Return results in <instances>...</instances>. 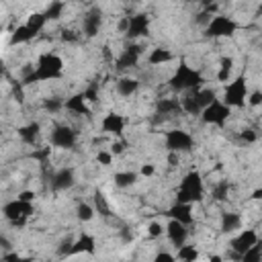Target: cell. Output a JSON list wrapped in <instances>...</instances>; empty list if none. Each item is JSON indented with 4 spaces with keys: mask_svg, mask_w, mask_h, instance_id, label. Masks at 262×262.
<instances>
[{
    "mask_svg": "<svg viewBox=\"0 0 262 262\" xmlns=\"http://www.w3.org/2000/svg\"><path fill=\"white\" fill-rule=\"evenodd\" d=\"M63 74V59L57 53H43L39 55L35 68L31 63H27V68L23 70V84H37V82H49V80H57Z\"/></svg>",
    "mask_w": 262,
    "mask_h": 262,
    "instance_id": "obj_1",
    "label": "cell"
},
{
    "mask_svg": "<svg viewBox=\"0 0 262 262\" xmlns=\"http://www.w3.org/2000/svg\"><path fill=\"white\" fill-rule=\"evenodd\" d=\"M43 108L49 113V115H55V113H59V111H63V104H66V100L63 98H59V96H47V98H43Z\"/></svg>",
    "mask_w": 262,
    "mask_h": 262,
    "instance_id": "obj_33",
    "label": "cell"
},
{
    "mask_svg": "<svg viewBox=\"0 0 262 262\" xmlns=\"http://www.w3.org/2000/svg\"><path fill=\"white\" fill-rule=\"evenodd\" d=\"M0 246H2L4 250H8V248H10V242H8L4 235H0Z\"/></svg>",
    "mask_w": 262,
    "mask_h": 262,
    "instance_id": "obj_52",
    "label": "cell"
},
{
    "mask_svg": "<svg viewBox=\"0 0 262 262\" xmlns=\"http://www.w3.org/2000/svg\"><path fill=\"white\" fill-rule=\"evenodd\" d=\"M237 31V23L225 14H215L205 27V37L209 39H221V37H233Z\"/></svg>",
    "mask_w": 262,
    "mask_h": 262,
    "instance_id": "obj_7",
    "label": "cell"
},
{
    "mask_svg": "<svg viewBox=\"0 0 262 262\" xmlns=\"http://www.w3.org/2000/svg\"><path fill=\"white\" fill-rule=\"evenodd\" d=\"M209 258H211V260H213V262H221V260H223V258H221V256H217V254H215V256H213V254H211V256H209Z\"/></svg>",
    "mask_w": 262,
    "mask_h": 262,
    "instance_id": "obj_53",
    "label": "cell"
},
{
    "mask_svg": "<svg viewBox=\"0 0 262 262\" xmlns=\"http://www.w3.org/2000/svg\"><path fill=\"white\" fill-rule=\"evenodd\" d=\"M72 246H74L72 239H63V242L57 246V254H59V256H72Z\"/></svg>",
    "mask_w": 262,
    "mask_h": 262,
    "instance_id": "obj_43",
    "label": "cell"
},
{
    "mask_svg": "<svg viewBox=\"0 0 262 262\" xmlns=\"http://www.w3.org/2000/svg\"><path fill=\"white\" fill-rule=\"evenodd\" d=\"M172 59H174V53L166 47H154L147 53V63L149 66H164V63H170Z\"/></svg>",
    "mask_w": 262,
    "mask_h": 262,
    "instance_id": "obj_24",
    "label": "cell"
},
{
    "mask_svg": "<svg viewBox=\"0 0 262 262\" xmlns=\"http://www.w3.org/2000/svg\"><path fill=\"white\" fill-rule=\"evenodd\" d=\"M35 39V35H33V31L27 27V25H18L14 31H12V35H10V45H20V43H29V41H33Z\"/></svg>",
    "mask_w": 262,
    "mask_h": 262,
    "instance_id": "obj_28",
    "label": "cell"
},
{
    "mask_svg": "<svg viewBox=\"0 0 262 262\" xmlns=\"http://www.w3.org/2000/svg\"><path fill=\"white\" fill-rule=\"evenodd\" d=\"M31 31H33V35L37 37L43 29H45V25H47V16H45V12H33V14H29V18H27V23H25Z\"/></svg>",
    "mask_w": 262,
    "mask_h": 262,
    "instance_id": "obj_30",
    "label": "cell"
},
{
    "mask_svg": "<svg viewBox=\"0 0 262 262\" xmlns=\"http://www.w3.org/2000/svg\"><path fill=\"white\" fill-rule=\"evenodd\" d=\"M199 256H201L199 250L194 246H186V244H182L176 252V260H182V262H194V260H199Z\"/></svg>",
    "mask_w": 262,
    "mask_h": 262,
    "instance_id": "obj_32",
    "label": "cell"
},
{
    "mask_svg": "<svg viewBox=\"0 0 262 262\" xmlns=\"http://www.w3.org/2000/svg\"><path fill=\"white\" fill-rule=\"evenodd\" d=\"M49 184H51V188H53L55 192L74 188V184H76V172H74V168L66 166V168L55 170V172L49 176Z\"/></svg>",
    "mask_w": 262,
    "mask_h": 262,
    "instance_id": "obj_15",
    "label": "cell"
},
{
    "mask_svg": "<svg viewBox=\"0 0 262 262\" xmlns=\"http://www.w3.org/2000/svg\"><path fill=\"white\" fill-rule=\"evenodd\" d=\"M164 225L162 223H158V221H151L149 225H147V237H151V239H156V237H160V235H164Z\"/></svg>",
    "mask_w": 262,
    "mask_h": 262,
    "instance_id": "obj_39",
    "label": "cell"
},
{
    "mask_svg": "<svg viewBox=\"0 0 262 262\" xmlns=\"http://www.w3.org/2000/svg\"><path fill=\"white\" fill-rule=\"evenodd\" d=\"M166 235L172 242V246L180 248L188 239V225L182 223V221H178V219H168V223H166Z\"/></svg>",
    "mask_w": 262,
    "mask_h": 262,
    "instance_id": "obj_19",
    "label": "cell"
},
{
    "mask_svg": "<svg viewBox=\"0 0 262 262\" xmlns=\"http://www.w3.org/2000/svg\"><path fill=\"white\" fill-rule=\"evenodd\" d=\"M154 174H156V166L154 164H143L141 170H139V176H145V178H149Z\"/></svg>",
    "mask_w": 262,
    "mask_h": 262,
    "instance_id": "obj_48",
    "label": "cell"
},
{
    "mask_svg": "<svg viewBox=\"0 0 262 262\" xmlns=\"http://www.w3.org/2000/svg\"><path fill=\"white\" fill-rule=\"evenodd\" d=\"M59 39H61L63 43H76V41L80 39V33H76V31H72V29H61Z\"/></svg>",
    "mask_w": 262,
    "mask_h": 262,
    "instance_id": "obj_41",
    "label": "cell"
},
{
    "mask_svg": "<svg viewBox=\"0 0 262 262\" xmlns=\"http://www.w3.org/2000/svg\"><path fill=\"white\" fill-rule=\"evenodd\" d=\"M84 94H86V98H88L90 102H98V84H96V82L88 84V86L84 88Z\"/></svg>",
    "mask_w": 262,
    "mask_h": 262,
    "instance_id": "obj_42",
    "label": "cell"
},
{
    "mask_svg": "<svg viewBox=\"0 0 262 262\" xmlns=\"http://www.w3.org/2000/svg\"><path fill=\"white\" fill-rule=\"evenodd\" d=\"M248 80H246V74H237L233 80H229L223 88V96L221 100L231 106V108H242L246 102H248Z\"/></svg>",
    "mask_w": 262,
    "mask_h": 262,
    "instance_id": "obj_4",
    "label": "cell"
},
{
    "mask_svg": "<svg viewBox=\"0 0 262 262\" xmlns=\"http://www.w3.org/2000/svg\"><path fill=\"white\" fill-rule=\"evenodd\" d=\"M176 260V254H170V252H158L156 254V262H174Z\"/></svg>",
    "mask_w": 262,
    "mask_h": 262,
    "instance_id": "obj_47",
    "label": "cell"
},
{
    "mask_svg": "<svg viewBox=\"0 0 262 262\" xmlns=\"http://www.w3.org/2000/svg\"><path fill=\"white\" fill-rule=\"evenodd\" d=\"M141 53H143V47H141L139 43H133V41H131V43L121 51V55L115 59V68H117L119 72H125V70L135 68V66L139 63Z\"/></svg>",
    "mask_w": 262,
    "mask_h": 262,
    "instance_id": "obj_14",
    "label": "cell"
},
{
    "mask_svg": "<svg viewBox=\"0 0 262 262\" xmlns=\"http://www.w3.org/2000/svg\"><path fill=\"white\" fill-rule=\"evenodd\" d=\"M35 213V207L31 201H20V199H12L8 203H4L2 207V215L4 219L12 225V227H23L27 223V219Z\"/></svg>",
    "mask_w": 262,
    "mask_h": 262,
    "instance_id": "obj_6",
    "label": "cell"
},
{
    "mask_svg": "<svg viewBox=\"0 0 262 262\" xmlns=\"http://www.w3.org/2000/svg\"><path fill=\"white\" fill-rule=\"evenodd\" d=\"M96 252V239H94V235H90V233H82V235H78V239L74 242V246H72V256H76V254H94Z\"/></svg>",
    "mask_w": 262,
    "mask_h": 262,
    "instance_id": "obj_23",
    "label": "cell"
},
{
    "mask_svg": "<svg viewBox=\"0 0 262 262\" xmlns=\"http://www.w3.org/2000/svg\"><path fill=\"white\" fill-rule=\"evenodd\" d=\"M10 90H12V96H14V100L16 102H25V84H23V80H18V82H12L10 84Z\"/></svg>",
    "mask_w": 262,
    "mask_h": 262,
    "instance_id": "obj_36",
    "label": "cell"
},
{
    "mask_svg": "<svg viewBox=\"0 0 262 262\" xmlns=\"http://www.w3.org/2000/svg\"><path fill=\"white\" fill-rule=\"evenodd\" d=\"M231 72H233V57L231 55H223L219 59V70H217V80L227 84L229 78H231Z\"/></svg>",
    "mask_w": 262,
    "mask_h": 262,
    "instance_id": "obj_29",
    "label": "cell"
},
{
    "mask_svg": "<svg viewBox=\"0 0 262 262\" xmlns=\"http://www.w3.org/2000/svg\"><path fill=\"white\" fill-rule=\"evenodd\" d=\"M137 178H139V172H135V170L115 172V176H113L117 188H129V186H133V184L137 182Z\"/></svg>",
    "mask_w": 262,
    "mask_h": 262,
    "instance_id": "obj_26",
    "label": "cell"
},
{
    "mask_svg": "<svg viewBox=\"0 0 262 262\" xmlns=\"http://www.w3.org/2000/svg\"><path fill=\"white\" fill-rule=\"evenodd\" d=\"M102 18H104V10L100 6H90L82 16V33H84V37H88V39L96 37L100 27H102Z\"/></svg>",
    "mask_w": 262,
    "mask_h": 262,
    "instance_id": "obj_13",
    "label": "cell"
},
{
    "mask_svg": "<svg viewBox=\"0 0 262 262\" xmlns=\"http://www.w3.org/2000/svg\"><path fill=\"white\" fill-rule=\"evenodd\" d=\"M125 125H127V119L121 115V113H106L100 121V129L102 133H108V135H115V137H121L123 131H125Z\"/></svg>",
    "mask_w": 262,
    "mask_h": 262,
    "instance_id": "obj_17",
    "label": "cell"
},
{
    "mask_svg": "<svg viewBox=\"0 0 262 262\" xmlns=\"http://www.w3.org/2000/svg\"><path fill=\"white\" fill-rule=\"evenodd\" d=\"M121 237H123L125 242H131V239H133V233H129V229L123 227V229H121Z\"/></svg>",
    "mask_w": 262,
    "mask_h": 262,
    "instance_id": "obj_51",
    "label": "cell"
},
{
    "mask_svg": "<svg viewBox=\"0 0 262 262\" xmlns=\"http://www.w3.org/2000/svg\"><path fill=\"white\" fill-rule=\"evenodd\" d=\"M164 145L170 154L190 151L194 147V137L184 129H170L164 133Z\"/></svg>",
    "mask_w": 262,
    "mask_h": 262,
    "instance_id": "obj_9",
    "label": "cell"
},
{
    "mask_svg": "<svg viewBox=\"0 0 262 262\" xmlns=\"http://www.w3.org/2000/svg\"><path fill=\"white\" fill-rule=\"evenodd\" d=\"M201 6H203V10L207 12V14H213V12H217V2L215 0H196Z\"/></svg>",
    "mask_w": 262,
    "mask_h": 262,
    "instance_id": "obj_45",
    "label": "cell"
},
{
    "mask_svg": "<svg viewBox=\"0 0 262 262\" xmlns=\"http://www.w3.org/2000/svg\"><path fill=\"white\" fill-rule=\"evenodd\" d=\"M258 244V233L254 229H242L239 233H235L231 239H229V248L233 252V258L242 260V256L254 246Z\"/></svg>",
    "mask_w": 262,
    "mask_h": 262,
    "instance_id": "obj_12",
    "label": "cell"
},
{
    "mask_svg": "<svg viewBox=\"0 0 262 262\" xmlns=\"http://www.w3.org/2000/svg\"><path fill=\"white\" fill-rule=\"evenodd\" d=\"M229 190H231V184H229V180H217L215 184H213V188H211V199L213 201H217V203H223V201H227L229 199Z\"/></svg>",
    "mask_w": 262,
    "mask_h": 262,
    "instance_id": "obj_27",
    "label": "cell"
},
{
    "mask_svg": "<svg viewBox=\"0 0 262 262\" xmlns=\"http://www.w3.org/2000/svg\"><path fill=\"white\" fill-rule=\"evenodd\" d=\"M215 98H217V96H215V90L201 86V88H194V90L184 92V96L180 98V102H182L184 113H188V115H194V117H196V115H201V113H203V108H205L207 104H211Z\"/></svg>",
    "mask_w": 262,
    "mask_h": 262,
    "instance_id": "obj_5",
    "label": "cell"
},
{
    "mask_svg": "<svg viewBox=\"0 0 262 262\" xmlns=\"http://www.w3.org/2000/svg\"><path fill=\"white\" fill-rule=\"evenodd\" d=\"M16 199H20V201H35V192L33 190H20L18 194H16Z\"/></svg>",
    "mask_w": 262,
    "mask_h": 262,
    "instance_id": "obj_49",
    "label": "cell"
},
{
    "mask_svg": "<svg viewBox=\"0 0 262 262\" xmlns=\"http://www.w3.org/2000/svg\"><path fill=\"white\" fill-rule=\"evenodd\" d=\"M231 115V106H227L221 98H215L211 104H207L201 113V121L213 127H225L227 119Z\"/></svg>",
    "mask_w": 262,
    "mask_h": 262,
    "instance_id": "obj_8",
    "label": "cell"
},
{
    "mask_svg": "<svg viewBox=\"0 0 262 262\" xmlns=\"http://www.w3.org/2000/svg\"><path fill=\"white\" fill-rule=\"evenodd\" d=\"M250 199H252V201H262V186H260V188H256V190H252Z\"/></svg>",
    "mask_w": 262,
    "mask_h": 262,
    "instance_id": "obj_50",
    "label": "cell"
},
{
    "mask_svg": "<svg viewBox=\"0 0 262 262\" xmlns=\"http://www.w3.org/2000/svg\"><path fill=\"white\" fill-rule=\"evenodd\" d=\"M180 113H184L180 98H176V96H166L164 98L162 96V98L156 100V115L160 119H170V117H176Z\"/></svg>",
    "mask_w": 262,
    "mask_h": 262,
    "instance_id": "obj_16",
    "label": "cell"
},
{
    "mask_svg": "<svg viewBox=\"0 0 262 262\" xmlns=\"http://www.w3.org/2000/svg\"><path fill=\"white\" fill-rule=\"evenodd\" d=\"M256 16H262V4L256 8Z\"/></svg>",
    "mask_w": 262,
    "mask_h": 262,
    "instance_id": "obj_54",
    "label": "cell"
},
{
    "mask_svg": "<svg viewBox=\"0 0 262 262\" xmlns=\"http://www.w3.org/2000/svg\"><path fill=\"white\" fill-rule=\"evenodd\" d=\"M237 137H239V141H244V143H254V141H258V133H256L252 127H244V129L237 133Z\"/></svg>",
    "mask_w": 262,
    "mask_h": 262,
    "instance_id": "obj_37",
    "label": "cell"
},
{
    "mask_svg": "<svg viewBox=\"0 0 262 262\" xmlns=\"http://www.w3.org/2000/svg\"><path fill=\"white\" fill-rule=\"evenodd\" d=\"M168 86L174 92H188V90H194V88L205 86V76H203L201 70L188 66L184 59H180L178 68L174 70V74L168 80Z\"/></svg>",
    "mask_w": 262,
    "mask_h": 262,
    "instance_id": "obj_2",
    "label": "cell"
},
{
    "mask_svg": "<svg viewBox=\"0 0 262 262\" xmlns=\"http://www.w3.org/2000/svg\"><path fill=\"white\" fill-rule=\"evenodd\" d=\"M49 143L53 147H61V149H74L76 143H78V133L74 127L61 123V125H55L49 133Z\"/></svg>",
    "mask_w": 262,
    "mask_h": 262,
    "instance_id": "obj_10",
    "label": "cell"
},
{
    "mask_svg": "<svg viewBox=\"0 0 262 262\" xmlns=\"http://www.w3.org/2000/svg\"><path fill=\"white\" fill-rule=\"evenodd\" d=\"M94 205H96V211L100 215H108V207H106V201H104L102 192H94Z\"/></svg>",
    "mask_w": 262,
    "mask_h": 262,
    "instance_id": "obj_40",
    "label": "cell"
},
{
    "mask_svg": "<svg viewBox=\"0 0 262 262\" xmlns=\"http://www.w3.org/2000/svg\"><path fill=\"white\" fill-rule=\"evenodd\" d=\"M16 133H18V137H20L23 143L35 145L37 139H39V135H41V125H39L37 121H31V123H27V125H20V127L16 129Z\"/></svg>",
    "mask_w": 262,
    "mask_h": 262,
    "instance_id": "obj_21",
    "label": "cell"
},
{
    "mask_svg": "<svg viewBox=\"0 0 262 262\" xmlns=\"http://www.w3.org/2000/svg\"><path fill=\"white\" fill-rule=\"evenodd\" d=\"M219 227H221V233H235L237 229H242V215L235 211H223Z\"/></svg>",
    "mask_w": 262,
    "mask_h": 262,
    "instance_id": "obj_22",
    "label": "cell"
},
{
    "mask_svg": "<svg viewBox=\"0 0 262 262\" xmlns=\"http://www.w3.org/2000/svg\"><path fill=\"white\" fill-rule=\"evenodd\" d=\"M244 262H260L262 260V242L258 239V244H254L244 256H242Z\"/></svg>",
    "mask_w": 262,
    "mask_h": 262,
    "instance_id": "obj_35",
    "label": "cell"
},
{
    "mask_svg": "<svg viewBox=\"0 0 262 262\" xmlns=\"http://www.w3.org/2000/svg\"><path fill=\"white\" fill-rule=\"evenodd\" d=\"M166 215H168V219H178V221H182V223H186V225H192V221H194L190 203H178V201H176V203L166 211Z\"/></svg>",
    "mask_w": 262,
    "mask_h": 262,
    "instance_id": "obj_20",
    "label": "cell"
},
{
    "mask_svg": "<svg viewBox=\"0 0 262 262\" xmlns=\"http://www.w3.org/2000/svg\"><path fill=\"white\" fill-rule=\"evenodd\" d=\"M205 196V182L199 170H190L182 176L180 186L176 190V201L178 203H201Z\"/></svg>",
    "mask_w": 262,
    "mask_h": 262,
    "instance_id": "obj_3",
    "label": "cell"
},
{
    "mask_svg": "<svg viewBox=\"0 0 262 262\" xmlns=\"http://www.w3.org/2000/svg\"><path fill=\"white\" fill-rule=\"evenodd\" d=\"M117 92L121 96H133L137 90H139V80L137 78H131V76H121L115 84Z\"/></svg>",
    "mask_w": 262,
    "mask_h": 262,
    "instance_id": "obj_25",
    "label": "cell"
},
{
    "mask_svg": "<svg viewBox=\"0 0 262 262\" xmlns=\"http://www.w3.org/2000/svg\"><path fill=\"white\" fill-rule=\"evenodd\" d=\"M125 149H127V143H125V141H123L121 137H119V141H115V143L111 145V151H113L115 156H121V154H123Z\"/></svg>",
    "mask_w": 262,
    "mask_h": 262,
    "instance_id": "obj_46",
    "label": "cell"
},
{
    "mask_svg": "<svg viewBox=\"0 0 262 262\" xmlns=\"http://www.w3.org/2000/svg\"><path fill=\"white\" fill-rule=\"evenodd\" d=\"M63 10H66V2L63 0H51L47 4V8H45V16H47V20H59Z\"/></svg>",
    "mask_w": 262,
    "mask_h": 262,
    "instance_id": "obj_31",
    "label": "cell"
},
{
    "mask_svg": "<svg viewBox=\"0 0 262 262\" xmlns=\"http://www.w3.org/2000/svg\"><path fill=\"white\" fill-rule=\"evenodd\" d=\"M248 104L250 106H260L262 104V90H254L248 94Z\"/></svg>",
    "mask_w": 262,
    "mask_h": 262,
    "instance_id": "obj_44",
    "label": "cell"
},
{
    "mask_svg": "<svg viewBox=\"0 0 262 262\" xmlns=\"http://www.w3.org/2000/svg\"><path fill=\"white\" fill-rule=\"evenodd\" d=\"M113 151L111 149H100L98 154H96V164L98 166H111L113 164Z\"/></svg>",
    "mask_w": 262,
    "mask_h": 262,
    "instance_id": "obj_38",
    "label": "cell"
},
{
    "mask_svg": "<svg viewBox=\"0 0 262 262\" xmlns=\"http://www.w3.org/2000/svg\"><path fill=\"white\" fill-rule=\"evenodd\" d=\"M94 213H96V209H94L90 203H78V207H76V217H78V221H82V223L92 221Z\"/></svg>",
    "mask_w": 262,
    "mask_h": 262,
    "instance_id": "obj_34",
    "label": "cell"
},
{
    "mask_svg": "<svg viewBox=\"0 0 262 262\" xmlns=\"http://www.w3.org/2000/svg\"><path fill=\"white\" fill-rule=\"evenodd\" d=\"M88 102H90V100L86 98V94H84V90H82V92H76V94H72L70 98H66L63 108H66L68 113H72V115L90 117V115H92V108H90Z\"/></svg>",
    "mask_w": 262,
    "mask_h": 262,
    "instance_id": "obj_18",
    "label": "cell"
},
{
    "mask_svg": "<svg viewBox=\"0 0 262 262\" xmlns=\"http://www.w3.org/2000/svg\"><path fill=\"white\" fill-rule=\"evenodd\" d=\"M149 16L147 12H135L131 16H127V31H125V37L129 41H135L139 37H147L149 35Z\"/></svg>",
    "mask_w": 262,
    "mask_h": 262,
    "instance_id": "obj_11",
    "label": "cell"
}]
</instances>
